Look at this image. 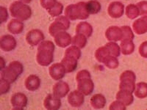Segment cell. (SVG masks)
<instances>
[{
    "instance_id": "obj_1",
    "label": "cell",
    "mask_w": 147,
    "mask_h": 110,
    "mask_svg": "<svg viewBox=\"0 0 147 110\" xmlns=\"http://www.w3.org/2000/svg\"><path fill=\"white\" fill-rule=\"evenodd\" d=\"M55 44L50 40H43L38 45L36 55L37 62L41 66H48L54 60Z\"/></svg>"
},
{
    "instance_id": "obj_2",
    "label": "cell",
    "mask_w": 147,
    "mask_h": 110,
    "mask_svg": "<svg viewBox=\"0 0 147 110\" xmlns=\"http://www.w3.org/2000/svg\"><path fill=\"white\" fill-rule=\"evenodd\" d=\"M24 70L23 65L20 62H11L6 68H4L1 72V78L10 82V84L16 82L18 77Z\"/></svg>"
},
{
    "instance_id": "obj_3",
    "label": "cell",
    "mask_w": 147,
    "mask_h": 110,
    "mask_svg": "<svg viewBox=\"0 0 147 110\" xmlns=\"http://www.w3.org/2000/svg\"><path fill=\"white\" fill-rule=\"evenodd\" d=\"M65 15L71 21L77 19H86L89 17V13L85 2H79L76 5H69L65 8Z\"/></svg>"
},
{
    "instance_id": "obj_4",
    "label": "cell",
    "mask_w": 147,
    "mask_h": 110,
    "mask_svg": "<svg viewBox=\"0 0 147 110\" xmlns=\"http://www.w3.org/2000/svg\"><path fill=\"white\" fill-rule=\"evenodd\" d=\"M10 10L12 16L21 21L27 20L32 14V10L30 6L21 2H13L10 5Z\"/></svg>"
},
{
    "instance_id": "obj_5",
    "label": "cell",
    "mask_w": 147,
    "mask_h": 110,
    "mask_svg": "<svg viewBox=\"0 0 147 110\" xmlns=\"http://www.w3.org/2000/svg\"><path fill=\"white\" fill-rule=\"evenodd\" d=\"M90 77V73H81L76 76L78 90L85 95H90L94 91V84Z\"/></svg>"
},
{
    "instance_id": "obj_6",
    "label": "cell",
    "mask_w": 147,
    "mask_h": 110,
    "mask_svg": "<svg viewBox=\"0 0 147 110\" xmlns=\"http://www.w3.org/2000/svg\"><path fill=\"white\" fill-rule=\"evenodd\" d=\"M136 74L131 70H126L121 74L119 90H125L134 93L136 90Z\"/></svg>"
},
{
    "instance_id": "obj_7",
    "label": "cell",
    "mask_w": 147,
    "mask_h": 110,
    "mask_svg": "<svg viewBox=\"0 0 147 110\" xmlns=\"http://www.w3.org/2000/svg\"><path fill=\"white\" fill-rule=\"evenodd\" d=\"M70 26V22L65 17L60 16L57 18L49 27V32L52 36L55 37L58 32L68 30Z\"/></svg>"
},
{
    "instance_id": "obj_8",
    "label": "cell",
    "mask_w": 147,
    "mask_h": 110,
    "mask_svg": "<svg viewBox=\"0 0 147 110\" xmlns=\"http://www.w3.org/2000/svg\"><path fill=\"white\" fill-rule=\"evenodd\" d=\"M26 40L27 44L32 46L39 45L44 40V35L40 30H32L27 34Z\"/></svg>"
},
{
    "instance_id": "obj_9",
    "label": "cell",
    "mask_w": 147,
    "mask_h": 110,
    "mask_svg": "<svg viewBox=\"0 0 147 110\" xmlns=\"http://www.w3.org/2000/svg\"><path fill=\"white\" fill-rule=\"evenodd\" d=\"M12 107L14 109H23L27 105V97L22 93H17L12 95L11 99Z\"/></svg>"
},
{
    "instance_id": "obj_10",
    "label": "cell",
    "mask_w": 147,
    "mask_h": 110,
    "mask_svg": "<svg viewBox=\"0 0 147 110\" xmlns=\"http://www.w3.org/2000/svg\"><path fill=\"white\" fill-rule=\"evenodd\" d=\"M49 74L50 76L53 78L54 80L59 81L62 79L65 76V73H67L65 67L61 62L60 63L53 64L50 66L49 69Z\"/></svg>"
},
{
    "instance_id": "obj_11",
    "label": "cell",
    "mask_w": 147,
    "mask_h": 110,
    "mask_svg": "<svg viewBox=\"0 0 147 110\" xmlns=\"http://www.w3.org/2000/svg\"><path fill=\"white\" fill-rule=\"evenodd\" d=\"M16 47V40L13 36L5 35L0 39V48L5 52H10Z\"/></svg>"
},
{
    "instance_id": "obj_12",
    "label": "cell",
    "mask_w": 147,
    "mask_h": 110,
    "mask_svg": "<svg viewBox=\"0 0 147 110\" xmlns=\"http://www.w3.org/2000/svg\"><path fill=\"white\" fill-rule=\"evenodd\" d=\"M84 94L80 90H74L71 92L68 96V101L69 104L73 107H80L83 104L85 98Z\"/></svg>"
},
{
    "instance_id": "obj_13",
    "label": "cell",
    "mask_w": 147,
    "mask_h": 110,
    "mask_svg": "<svg viewBox=\"0 0 147 110\" xmlns=\"http://www.w3.org/2000/svg\"><path fill=\"white\" fill-rule=\"evenodd\" d=\"M55 44L59 47L65 48L71 45L72 43V38L69 33H67L65 31H61L55 36Z\"/></svg>"
},
{
    "instance_id": "obj_14",
    "label": "cell",
    "mask_w": 147,
    "mask_h": 110,
    "mask_svg": "<svg viewBox=\"0 0 147 110\" xmlns=\"http://www.w3.org/2000/svg\"><path fill=\"white\" fill-rule=\"evenodd\" d=\"M105 36L107 39L110 41L116 42L121 40L123 39V32L121 27H110L105 32Z\"/></svg>"
},
{
    "instance_id": "obj_15",
    "label": "cell",
    "mask_w": 147,
    "mask_h": 110,
    "mask_svg": "<svg viewBox=\"0 0 147 110\" xmlns=\"http://www.w3.org/2000/svg\"><path fill=\"white\" fill-rule=\"evenodd\" d=\"M44 106L47 109H58L61 107V101L54 94H49L44 99Z\"/></svg>"
},
{
    "instance_id": "obj_16",
    "label": "cell",
    "mask_w": 147,
    "mask_h": 110,
    "mask_svg": "<svg viewBox=\"0 0 147 110\" xmlns=\"http://www.w3.org/2000/svg\"><path fill=\"white\" fill-rule=\"evenodd\" d=\"M53 94L60 99L65 97L69 92V85L65 82L59 81L53 86Z\"/></svg>"
},
{
    "instance_id": "obj_17",
    "label": "cell",
    "mask_w": 147,
    "mask_h": 110,
    "mask_svg": "<svg viewBox=\"0 0 147 110\" xmlns=\"http://www.w3.org/2000/svg\"><path fill=\"white\" fill-rule=\"evenodd\" d=\"M124 5L121 2H114L108 7V13L110 17L114 18H120L124 14Z\"/></svg>"
},
{
    "instance_id": "obj_18",
    "label": "cell",
    "mask_w": 147,
    "mask_h": 110,
    "mask_svg": "<svg viewBox=\"0 0 147 110\" xmlns=\"http://www.w3.org/2000/svg\"><path fill=\"white\" fill-rule=\"evenodd\" d=\"M78 60L79 59H77V57L65 54L63 59L61 61V63L64 65L67 73H71L75 70V69L77 68Z\"/></svg>"
},
{
    "instance_id": "obj_19",
    "label": "cell",
    "mask_w": 147,
    "mask_h": 110,
    "mask_svg": "<svg viewBox=\"0 0 147 110\" xmlns=\"http://www.w3.org/2000/svg\"><path fill=\"white\" fill-rule=\"evenodd\" d=\"M132 27L136 34L142 35L147 32V15H144L134 22Z\"/></svg>"
},
{
    "instance_id": "obj_20",
    "label": "cell",
    "mask_w": 147,
    "mask_h": 110,
    "mask_svg": "<svg viewBox=\"0 0 147 110\" xmlns=\"http://www.w3.org/2000/svg\"><path fill=\"white\" fill-rule=\"evenodd\" d=\"M116 99L120 101L126 106H129L134 101L132 93L125 90H120L116 94Z\"/></svg>"
},
{
    "instance_id": "obj_21",
    "label": "cell",
    "mask_w": 147,
    "mask_h": 110,
    "mask_svg": "<svg viewBox=\"0 0 147 110\" xmlns=\"http://www.w3.org/2000/svg\"><path fill=\"white\" fill-rule=\"evenodd\" d=\"M26 88L30 91H35L38 90L40 86V79L35 75H30L26 78L24 82Z\"/></svg>"
},
{
    "instance_id": "obj_22",
    "label": "cell",
    "mask_w": 147,
    "mask_h": 110,
    "mask_svg": "<svg viewBox=\"0 0 147 110\" xmlns=\"http://www.w3.org/2000/svg\"><path fill=\"white\" fill-rule=\"evenodd\" d=\"M7 30L12 34H20L24 30V23L19 19H13L7 24Z\"/></svg>"
},
{
    "instance_id": "obj_23",
    "label": "cell",
    "mask_w": 147,
    "mask_h": 110,
    "mask_svg": "<svg viewBox=\"0 0 147 110\" xmlns=\"http://www.w3.org/2000/svg\"><path fill=\"white\" fill-rule=\"evenodd\" d=\"M90 104L94 109H103L106 104V99L102 94H96L90 99Z\"/></svg>"
},
{
    "instance_id": "obj_24",
    "label": "cell",
    "mask_w": 147,
    "mask_h": 110,
    "mask_svg": "<svg viewBox=\"0 0 147 110\" xmlns=\"http://www.w3.org/2000/svg\"><path fill=\"white\" fill-rule=\"evenodd\" d=\"M76 32L79 34H82L87 38L91 36L93 33V28L90 23L87 22H80L77 24L76 27Z\"/></svg>"
},
{
    "instance_id": "obj_25",
    "label": "cell",
    "mask_w": 147,
    "mask_h": 110,
    "mask_svg": "<svg viewBox=\"0 0 147 110\" xmlns=\"http://www.w3.org/2000/svg\"><path fill=\"white\" fill-rule=\"evenodd\" d=\"M135 50L132 40H123L121 43V51L124 55H129L133 53Z\"/></svg>"
},
{
    "instance_id": "obj_26",
    "label": "cell",
    "mask_w": 147,
    "mask_h": 110,
    "mask_svg": "<svg viewBox=\"0 0 147 110\" xmlns=\"http://www.w3.org/2000/svg\"><path fill=\"white\" fill-rule=\"evenodd\" d=\"M135 95L138 99H145L147 97V83L139 82L136 85Z\"/></svg>"
},
{
    "instance_id": "obj_27",
    "label": "cell",
    "mask_w": 147,
    "mask_h": 110,
    "mask_svg": "<svg viewBox=\"0 0 147 110\" xmlns=\"http://www.w3.org/2000/svg\"><path fill=\"white\" fill-rule=\"evenodd\" d=\"M110 53L109 52V50L107 49V47L105 46H104L100 47L96 51L95 53V57L96 58V60L99 61V62H102L103 63L104 60H105L107 57H108L109 56H110Z\"/></svg>"
},
{
    "instance_id": "obj_28",
    "label": "cell",
    "mask_w": 147,
    "mask_h": 110,
    "mask_svg": "<svg viewBox=\"0 0 147 110\" xmlns=\"http://www.w3.org/2000/svg\"><path fill=\"white\" fill-rule=\"evenodd\" d=\"M87 37L85 36L82 34L77 33L75 36L73 38L72 44L76 46L79 47L80 48H84L87 44Z\"/></svg>"
},
{
    "instance_id": "obj_29",
    "label": "cell",
    "mask_w": 147,
    "mask_h": 110,
    "mask_svg": "<svg viewBox=\"0 0 147 110\" xmlns=\"http://www.w3.org/2000/svg\"><path fill=\"white\" fill-rule=\"evenodd\" d=\"M86 7L89 14H96L100 11L101 5L98 1L92 0L86 3Z\"/></svg>"
},
{
    "instance_id": "obj_30",
    "label": "cell",
    "mask_w": 147,
    "mask_h": 110,
    "mask_svg": "<svg viewBox=\"0 0 147 110\" xmlns=\"http://www.w3.org/2000/svg\"><path fill=\"white\" fill-rule=\"evenodd\" d=\"M126 14L129 18L134 19L140 15V11H139V9L137 5H129L127 7Z\"/></svg>"
},
{
    "instance_id": "obj_31",
    "label": "cell",
    "mask_w": 147,
    "mask_h": 110,
    "mask_svg": "<svg viewBox=\"0 0 147 110\" xmlns=\"http://www.w3.org/2000/svg\"><path fill=\"white\" fill-rule=\"evenodd\" d=\"M103 63L106 67L109 68L110 69L116 68L119 65L117 57H115V56H112V55L109 56L108 57H107L105 60H104Z\"/></svg>"
},
{
    "instance_id": "obj_32",
    "label": "cell",
    "mask_w": 147,
    "mask_h": 110,
    "mask_svg": "<svg viewBox=\"0 0 147 110\" xmlns=\"http://www.w3.org/2000/svg\"><path fill=\"white\" fill-rule=\"evenodd\" d=\"M105 46L107 47V49L110 52V54L112 56H115V57H119L121 53V48L118 46V44H116L115 42H110L108 44H107L105 45Z\"/></svg>"
},
{
    "instance_id": "obj_33",
    "label": "cell",
    "mask_w": 147,
    "mask_h": 110,
    "mask_svg": "<svg viewBox=\"0 0 147 110\" xmlns=\"http://www.w3.org/2000/svg\"><path fill=\"white\" fill-rule=\"evenodd\" d=\"M63 10V6L62 4L60 2H57V4L51 10H48V12L52 16H59L62 13Z\"/></svg>"
},
{
    "instance_id": "obj_34",
    "label": "cell",
    "mask_w": 147,
    "mask_h": 110,
    "mask_svg": "<svg viewBox=\"0 0 147 110\" xmlns=\"http://www.w3.org/2000/svg\"><path fill=\"white\" fill-rule=\"evenodd\" d=\"M122 32H123V40H133L134 34L132 30L128 26L121 27Z\"/></svg>"
},
{
    "instance_id": "obj_35",
    "label": "cell",
    "mask_w": 147,
    "mask_h": 110,
    "mask_svg": "<svg viewBox=\"0 0 147 110\" xmlns=\"http://www.w3.org/2000/svg\"><path fill=\"white\" fill-rule=\"evenodd\" d=\"M10 82L1 78V81H0V93H1V95L8 93L10 88Z\"/></svg>"
},
{
    "instance_id": "obj_36",
    "label": "cell",
    "mask_w": 147,
    "mask_h": 110,
    "mask_svg": "<svg viewBox=\"0 0 147 110\" xmlns=\"http://www.w3.org/2000/svg\"><path fill=\"white\" fill-rule=\"evenodd\" d=\"M40 4L42 7L49 10L57 4V2L56 0H40Z\"/></svg>"
},
{
    "instance_id": "obj_37",
    "label": "cell",
    "mask_w": 147,
    "mask_h": 110,
    "mask_svg": "<svg viewBox=\"0 0 147 110\" xmlns=\"http://www.w3.org/2000/svg\"><path fill=\"white\" fill-rule=\"evenodd\" d=\"M137 6L140 11V15H147V2L142 1L137 4Z\"/></svg>"
},
{
    "instance_id": "obj_38",
    "label": "cell",
    "mask_w": 147,
    "mask_h": 110,
    "mask_svg": "<svg viewBox=\"0 0 147 110\" xmlns=\"http://www.w3.org/2000/svg\"><path fill=\"white\" fill-rule=\"evenodd\" d=\"M126 107L127 106L124 103L117 100L113 102L112 104L110 106V109H126Z\"/></svg>"
},
{
    "instance_id": "obj_39",
    "label": "cell",
    "mask_w": 147,
    "mask_h": 110,
    "mask_svg": "<svg viewBox=\"0 0 147 110\" xmlns=\"http://www.w3.org/2000/svg\"><path fill=\"white\" fill-rule=\"evenodd\" d=\"M139 54L142 57L147 58V41L144 42L139 47Z\"/></svg>"
},
{
    "instance_id": "obj_40",
    "label": "cell",
    "mask_w": 147,
    "mask_h": 110,
    "mask_svg": "<svg viewBox=\"0 0 147 110\" xmlns=\"http://www.w3.org/2000/svg\"><path fill=\"white\" fill-rule=\"evenodd\" d=\"M0 9H1V22L3 23L8 18V14H7V11L6 8H5L3 7H1Z\"/></svg>"
},
{
    "instance_id": "obj_41",
    "label": "cell",
    "mask_w": 147,
    "mask_h": 110,
    "mask_svg": "<svg viewBox=\"0 0 147 110\" xmlns=\"http://www.w3.org/2000/svg\"><path fill=\"white\" fill-rule=\"evenodd\" d=\"M1 60H2V67H1V70H2V69L4 68V66H3V65H5V61H4V59L2 58V57H1Z\"/></svg>"
},
{
    "instance_id": "obj_42",
    "label": "cell",
    "mask_w": 147,
    "mask_h": 110,
    "mask_svg": "<svg viewBox=\"0 0 147 110\" xmlns=\"http://www.w3.org/2000/svg\"><path fill=\"white\" fill-rule=\"evenodd\" d=\"M20 1H22V2H24V3L27 4V3H30V2H31L32 0H20Z\"/></svg>"
}]
</instances>
